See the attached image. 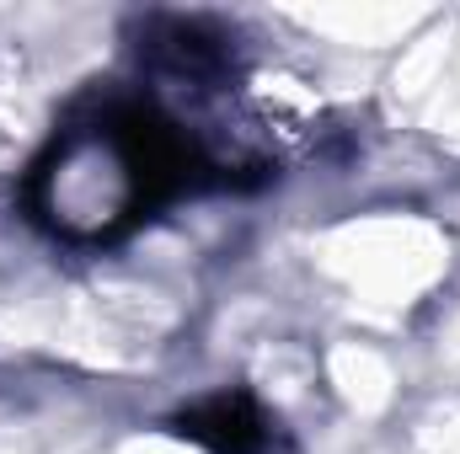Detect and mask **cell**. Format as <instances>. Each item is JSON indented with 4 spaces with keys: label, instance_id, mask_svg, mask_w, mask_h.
Here are the masks:
<instances>
[{
    "label": "cell",
    "instance_id": "1",
    "mask_svg": "<svg viewBox=\"0 0 460 454\" xmlns=\"http://www.w3.org/2000/svg\"><path fill=\"white\" fill-rule=\"evenodd\" d=\"M172 428L215 454H262L268 450V417H262V406L246 390H220V396L177 412Z\"/></svg>",
    "mask_w": 460,
    "mask_h": 454
}]
</instances>
